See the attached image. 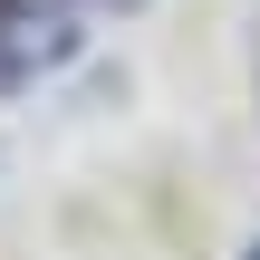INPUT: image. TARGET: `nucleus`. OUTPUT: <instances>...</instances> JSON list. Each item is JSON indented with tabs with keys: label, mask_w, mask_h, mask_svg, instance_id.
<instances>
[{
	"label": "nucleus",
	"mask_w": 260,
	"mask_h": 260,
	"mask_svg": "<svg viewBox=\"0 0 260 260\" xmlns=\"http://www.w3.org/2000/svg\"><path fill=\"white\" fill-rule=\"evenodd\" d=\"M251 260H260V251H251Z\"/></svg>",
	"instance_id": "nucleus-1"
}]
</instances>
